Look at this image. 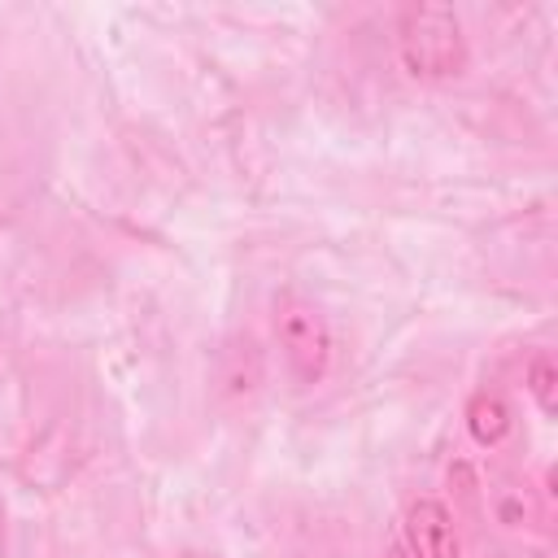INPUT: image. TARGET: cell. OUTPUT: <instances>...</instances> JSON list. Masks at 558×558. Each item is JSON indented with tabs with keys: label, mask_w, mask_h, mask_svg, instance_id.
Listing matches in <instances>:
<instances>
[{
	"label": "cell",
	"mask_w": 558,
	"mask_h": 558,
	"mask_svg": "<svg viewBox=\"0 0 558 558\" xmlns=\"http://www.w3.org/2000/svg\"><path fill=\"white\" fill-rule=\"evenodd\" d=\"M462 418H466V432L480 449H501L514 436V410L497 388H475L466 397Z\"/></svg>",
	"instance_id": "4"
},
{
	"label": "cell",
	"mask_w": 558,
	"mask_h": 558,
	"mask_svg": "<svg viewBox=\"0 0 558 558\" xmlns=\"http://www.w3.org/2000/svg\"><path fill=\"white\" fill-rule=\"evenodd\" d=\"M523 384H527V397L536 401V410H541L545 418H554V410H558V366H554V357H549L545 349L527 357Z\"/></svg>",
	"instance_id": "6"
},
{
	"label": "cell",
	"mask_w": 558,
	"mask_h": 558,
	"mask_svg": "<svg viewBox=\"0 0 558 558\" xmlns=\"http://www.w3.org/2000/svg\"><path fill=\"white\" fill-rule=\"evenodd\" d=\"M484 493H488V510H493V519H497L506 532H532V527H541L545 506H541V497L532 493V484L501 475V480H493Z\"/></svg>",
	"instance_id": "5"
},
{
	"label": "cell",
	"mask_w": 558,
	"mask_h": 558,
	"mask_svg": "<svg viewBox=\"0 0 558 558\" xmlns=\"http://www.w3.org/2000/svg\"><path fill=\"white\" fill-rule=\"evenodd\" d=\"M418 558H462V532L440 497H414L397 523Z\"/></svg>",
	"instance_id": "3"
},
{
	"label": "cell",
	"mask_w": 558,
	"mask_h": 558,
	"mask_svg": "<svg viewBox=\"0 0 558 558\" xmlns=\"http://www.w3.org/2000/svg\"><path fill=\"white\" fill-rule=\"evenodd\" d=\"M0 558H9V506L0 497Z\"/></svg>",
	"instance_id": "8"
},
{
	"label": "cell",
	"mask_w": 558,
	"mask_h": 558,
	"mask_svg": "<svg viewBox=\"0 0 558 558\" xmlns=\"http://www.w3.org/2000/svg\"><path fill=\"white\" fill-rule=\"evenodd\" d=\"M270 327H275V344H279L288 379L296 388H318L331 375V362H336V336H331L327 314L310 296L288 288V292L275 296Z\"/></svg>",
	"instance_id": "2"
},
{
	"label": "cell",
	"mask_w": 558,
	"mask_h": 558,
	"mask_svg": "<svg viewBox=\"0 0 558 558\" xmlns=\"http://www.w3.org/2000/svg\"><path fill=\"white\" fill-rule=\"evenodd\" d=\"M179 558H218V554H179Z\"/></svg>",
	"instance_id": "9"
},
{
	"label": "cell",
	"mask_w": 558,
	"mask_h": 558,
	"mask_svg": "<svg viewBox=\"0 0 558 558\" xmlns=\"http://www.w3.org/2000/svg\"><path fill=\"white\" fill-rule=\"evenodd\" d=\"M397 57L410 78L453 83L471 70V39L449 4H405L397 17Z\"/></svg>",
	"instance_id": "1"
},
{
	"label": "cell",
	"mask_w": 558,
	"mask_h": 558,
	"mask_svg": "<svg viewBox=\"0 0 558 558\" xmlns=\"http://www.w3.org/2000/svg\"><path fill=\"white\" fill-rule=\"evenodd\" d=\"M384 558H418V554L410 549L405 532H401V527H392V536H388V545H384Z\"/></svg>",
	"instance_id": "7"
}]
</instances>
